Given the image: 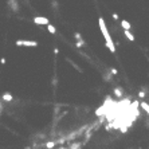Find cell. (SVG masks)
I'll return each instance as SVG.
<instances>
[{
  "mask_svg": "<svg viewBox=\"0 0 149 149\" xmlns=\"http://www.w3.org/2000/svg\"><path fill=\"white\" fill-rule=\"evenodd\" d=\"M138 97H140V98H145V97H146V94H145V91H138Z\"/></svg>",
  "mask_w": 149,
  "mask_h": 149,
  "instance_id": "12",
  "label": "cell"
},
{
  "mask_svg": "<svg viewBox=\"0 0 149 149\" xmlns=\"http://www.w3.org/2000/svg\"><path fill=\"white\" fill-rule=\"evenodd\" d=\"M114 95L117 97V98H121L124 94H122V90H121V87H115L114 89Z\"/></svg>",
  "mask_w": 149,
  "mask_h": 149,
  "instance_id": "5",
  "label": "cell"
},
{
  "mask_svg": "<svg viewBox=\"0 0 149 149\" xmlns=\"http://www.w3.org/2000/svg\"><path fill=\"white\" fill-rule=\"evenodd\" d=\"M98 24H100V28L102 31V35H104L106 43H113V40H111V38H110V34L108 31V27H106V24H105V19H104V18H100V19H98Z\"/></svg>",
  "mask_w": 149,
  "mask_h": 149,
  "instance_id": "1",
  "label": "cell"
},
{
  "mask_svg": "<svg viewBox=\"0 0 149 149\" xmlns=\"http://www.w3.org/2000/svg\"><path fill=\"white\" fill-rule=\"evenodd\" d=\"M124 35L126 36V38H128L130 42H134V35H133L129 30H124Z\"/></svg>",
  "mask_w": 149,
  "mask_h": 149,
  "instance_id": "4",
  "label": "cell"
},
{
  "mask_svg": "<svg viewBox=\"0 0 149 149\" xmlns=\"http://www.w3.org/2000/svg\"><path fill=\"white\" fill-rule=\"evenodd\" d=\"M83 44H85V42H83V40L81 39V40H78V42H77V44H75V46H77V47H82Z\"/></svg>",
  "mask_w": 149,
  "mask_h": 149,
  "instance_id": "13",
  "label": "cell"
},
{
  "mask_svg": "<svg viewBox=\"0 0 149 149\" xmlns=\"http://www.w3.org/2000/svg\"><path fill=\"white\" fill-rule=\"evenodd\" d=\"M26 149H31V148H26Z\"/></svg>",
  "mask_w": 149,
  "mask_h": 149,
  "instance_id": "19",
  "label": "cell"
},
{
  "mask_svg": "<svg viewBox=\"0 0 149 149\" xmlns=\"http://www.w3.org/2000/svg\"><path fill=\"white\" fill-rule=\"evenodd\" d=\"M121 26L124 30H130V23L128 20H121Z\"/></svg>",
  "mask_w": 149,
  "mask_h": 149,
  "instance_id": "6",
  "label": "cell"
},
{
  "mask_svg": "<svg viewBox=\"0 0 149 149\" xmlns=\"http://www.w3.org/2000/svg\"><path fill=\"white\" fill-rule=\"evenodd\" d=\"M55 146V142L54 141H48L47 144H46V148H47V149H53Z\"/></svg>",
  "mask_w": 149,
  "mask_h": 149,
  "instance_id": "11",
  "label": "cell"
},
{
  "mask_svg": "<svg viewBox=\"0 0 149 149\" xmlns=\"http://www.w3.org/2000/svg\"><path fill=\"white\" fill-rule=\"evenodd\" d=\"M120 130H121V132H122V133H126V132H128V128L125 126V125H122V126L120 128Z\"/></svg>",
  "mask_w": 149,
  "mask_h": 149,
  "instance_id": "14",
  "label": "cell"
},
{
  "mask_svg": "<svg viewBox=\"0 0 149 149\" xmlns=\"http://www.w3.org/2000/svg\"><path fill=\"white\" fill-rule=\"evenodd\" d=\"M16 46H30V47H35V46H38V42H35V40H16Z\"/></svg>",
  "mask_w": 149,
  "mask_h": 149,
  "instance_id": "2",
  "label": "cell"
},
{
  "mask_svg": "<svg viewBox=\"0 0 149 149\" xmlns=\"http://www.w3.org/2000/svg\"><path fill=\"white\" fill-rule=\"evenodd\" d=\"M110 73L113 74V75H117V73H118V71H117V69H111V70H110Z\"/></svg>",
  "mask_w": 149,
  "mask_h": 149,
  "instance_id": "15",
  "label": "cell"
},
{
  "mask_svg": "<svg viewBox=\"0 0 149 149\" xmlns=\"http://www.w3.org/2000/svg\"><path fill=\"white\" fill-rule=\"evenodd\" d=\"M140 106H141V108L149 114V104H146V102H141V105H140Z\"/></svg>",
  "mask_w": 149,
  "mask_h": 149,
  "instance_id": "9",
  "label": "cell"
},
{
  "mask_svg": "<svg viewBox=\"0 0 149 149\" xmlns=\"http://www.w3.org/2000/svg\"><path fill=\"white\" fill-rule=\"evenodd\" d=\"M59 149H66V148H59Z\"/></svg>",
  "mask_w": 149,
  "mask_h": 149,
  "instance_id": "18",
  "label": "cell"
},
{
  "mask_svg": "<svg viewBox=\"0 0 149 149\" xmlns=\"http://www.w3.org/2000/svg\"><path fill=\"white\" fill-rule=\"evenodd\" d=\"M34 23L35 24H44V26H48V19L47 18H43V16H36L34 18Z\"/></svg>",
  "mask_w": 149,
  "mask_h": 149,
  "instance_id": "3",
  "label": "cell"
},
{
  "mask_svg": "<svg viewBox=\"0 0 149 149\" xmlns=\"http://www.w3.org/2000/svg\"><path fill=\"white\" fill-rule=\"evenodd\" d=\"M73 149H74V148H73Z\"/></svg>",
  "mask_w": 149,
  "mask_h": 149,
  "instance_id": "20",
  "label": "cell"
},
{
  "mask_svg": "<svg viewBox=\"0 0 149 149\" xmlns=\"http://www.w3.org/2000/svg\"><path fill=\"white\" fill-rule=\"evenodd\" d=\"M47 31L50 32V34H55V32H57V30H55V27L53 24H48L47 26Z\"/></svg>",
  "mask_w": 149,
  "mask_h": 149,
  "instance_id": "10",
  "label": "cell"
},
{
  "mask_svg": "<svg viewBox=\"0 0 149 149\" xmlns=\"http://www.w3.org/2000/svg\"><path fill=\"white\" fill-rule=\"evenodd\" d=\"M106 47L110 50V53H115V46H114V43H106Z\"/></svg>",
  "mask_w": 149,
  "mask_h": 149,
  "instance_id": "8",
  "label": "cell"
},
{
  "mask_svg": "<svg viewBox=\"0 0 149 149\" xmlns=\"http://www.w3.org/2000/svg\"><path fill=\"white\" fill-rule=\"evenodd\" d=\"M75 38H77V39H79V40H81V35H79V34H78V32H77V34H75Z\"/></svg>",
  "mask_w": 149,
  "mask_h": 149,
  "instance_id": "17",
  "label": "cell"
},
{
  "mask_svg": "<svg viewBox=\"0 0 149 149\" xmlns=\"http://www.w3.org/2000/svg\"><path fill=\"white\" fill-rule=\"evenodd\" d=\"M3 100H4V101H12L11 93H4V94H3Z\"/></svg>",
  "mask_w": 149,
  "mask_h": 149,
  "instance_id": "7",
  "label": "cell"
},
{
  "mask_svg": "<svg viewBox=\"0 0 149 149\" xmlns=\"http://www.w3.org/2000/svg\"><path fill=\"white\" fill-rule=\"evenodd\" d=\"M113 19H115V20L118 19V15H117V13H113Z\"/></svg>",
  "mask_w": 149,
  "mask_h": 149,
  "instance_id": "16",
  "label": "cell"
}]
</instances>
